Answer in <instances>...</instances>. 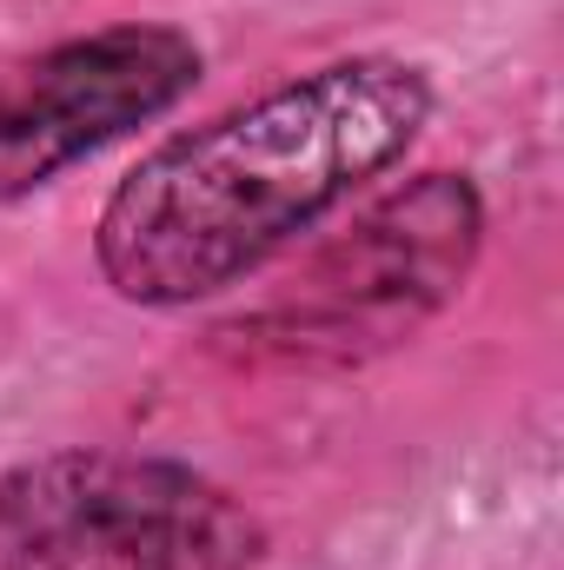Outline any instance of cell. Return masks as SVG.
<instances>
[{
	"label": "cell",
	"mask_w": 564,
	"mask_h": 570,
	"mask_svg": "<svg viewBox=\"0 0 564 570\" xmlns=\"http://www.w3.org/2000/svg\"><path fill=\"white\" fill-rule=\"evenodd\" d=\"M431 114L412 60L352 53L153 146L94 226L100 279L127 305H193L253 279L366 179H379Z\"/></svg>",
	"instance_id": "6da1fadb"
},
{
	"label": "cell",
	"mask_w": 564,
	"mask_h": 570,
	"mask_svg": "<svg viewBox=\"0 0 564 570\" xmlns=\"http://www.w3.org/2000/svg\"><path fill=\"white\" fill-rule=\"evenodd\" d=\"M0 570H246L266 538L179 464L60 451L0 484Z\"/></svg>",
	"instance_id": "7a4b0ae2"
},
{
	"label": "cell",
	"mask_w": 564,
	"mask_h": 570,
	"mask_svg": "<svg viewBox=\"0 0 564 570\" xmlns=\"http://www.w3.org/2000/svg\"><path fill=\"white\" fill-rule=\"evenodd\" d=\"M485 239V206L465 173H425L406 193L379 199L359 226H346L312 266L253 318V338L273 352L312 358H366L406 338L425 312H438L471 273Z\"/></svg>",
	"instance_id": "3957f363"
},
{
	"label": "cell",
	"mask_w": 564,
	"mask_h": 570,
	"mask_svg": "<svg viewBox=\"0 0 564 570\" xmlns=\"http://www.w3.org/2000/svg\"><path fill=\"white\" fill-rule=\"evenodd\" d=\"M200 47L179 27H107L0 73V206L40 193L74 159L179 107Z\"/></svg>",
	"instance_id": "277c9868"
}]
</instances>
